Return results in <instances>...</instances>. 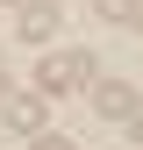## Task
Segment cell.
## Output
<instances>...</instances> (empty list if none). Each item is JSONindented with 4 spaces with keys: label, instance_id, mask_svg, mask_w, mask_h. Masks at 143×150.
Returning <instances> with one entry per match:
<instances>
[{
    "label": "cell",
    "instance_id": "9",
    "mask_svg": "<svg viewBox=\"0 0 143 150\" xmlns=\"http://www.w3.org/2000/svg\"><path fill=\"white\" fill-rule=\"evenodd\" d=\"M7 7H29V0H7Z\"/></svg>",
    "mask_w": 143,
    "mask_h": 150
},
{
    "label": "cell",
    "instance_id": "5",
    "mask_svg": "<svg viewBox=\"0 0 143 150\" xmlns=\"http://www.w3.org/2000/svg\"><path fill=\"white\" fill-rule=\"evenodd\" d=\"M93 7H100V22H136L143 0H93Z\"/></svg>",
    "mask_w": 143,
    "mask_h": 150
},
{
    "label": "cell",
    "instance_id": "2",
    "mask_svg": "<svg viewBox=\"0 0 143 150\" xmlns=\"http://www.w3.org/2000/svg\"><path fill=\"white\" fill-rule=\"evenodd\" d=\"M86 100H93V115H100V122H129L143 93H136V86H122V79H93V93H86Z\"/></svg>",
    "mask_w": 143,
    "mask_h": 150
},
{
    "label": "cell",
    "instance_id": "7",
    "mask_svg": "<svg viewBox=\"0 0 143 150\" xmlns=\"http://www.w3.org/2000/svg\"><path fill=\"white\" fill-rule=\"evenodd\" d=\"M129 143H143V100H136V115H129Z\"/></svg>",
    "mask_w": 143,
    "mask_h": 150
},
{
    "label": "cell",
    "instance_id": "6",
    "mask_svg": "<svg viewBox=\"0 0 143 150\" xmlns=\"http://www.w3.org/2000/svg\"><path fill=\"white\" fill-rule=\"evenodd\" d=\"M36 150H79L72 136H36Z\"/></svg>",
    "mask_w": 143,
    "mask_h": 150
},
{
    "label": "cell",
    "instance_id": "3",
    "mask_svg": "<svg viewBox=\"0 0 143 150\" xmlns=\"http://www.w3.org/2000/svg\"><path fill=\"white\" fill-rule=\"evenodd\" d=\"M0 122L22 129V136H43V93H7L0 100Z\"/></svg>",
    "mask_w": 143,
    "mask_h": 150
},
{
    "label": "cell",
    "instance_id": "4",
    "mask_svg": "<svg viewBox=\"0 0 143 150\" xmlns=\"http://www.w3.org/2000/svg\"><path fill=\"white\" fill-rule=\"evenodd\" d=\"M57 7H64V0H29V7H22V36H29V43H50Z\"/></svg>",
    "mask_w": 143,
    "mask_h": 150
},
{
    "label": "cell",
    "instance_id": "8",
    "mask_svg": "<svg viewBox=\"0 0 143 150\" xmlns=\"http://www.w3.org/2000/svg\"><path fill=\"white\" fill-rule=\"evenodd\" d=\"M0 100H7V71H0Z\"/></svg>",
    "mask_w": 143,
    "mask_h": 150
},
{
    "label": "cell",
    "instance_id": "1",
    "mask_svg": "<svg viewBox=\"0 0 143 150\" xmlns=\"http://www.w3.org/2000/svg\"><path fill=\"white\" fill-rule=\"evenodd\" d=\"M86 79H93V57L86 50H43V64H36V86L43 93H72Z\"/></svg>",
    "mask_w": 143,
    "mask_h": 150
}]
</instances>
